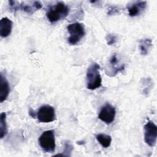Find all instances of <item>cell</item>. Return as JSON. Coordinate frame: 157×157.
<instances>
[{
    "label": "cell",
    "mask_w": 157,
    "mask_h": 157,
    "mask_svg": "<svg viewBox=\"0 0 157 157\" xmlns=\"http://www.w3.org/2000/svg\"><path fill=\"white\" fill-rule=\"evenodd\" d=\"M100 66L96 63H93L88 68L86 72V88L93 90L99 88L102 85V78L99 73Z\"/></svg>",
    "instance_id": "cell-1"
},
{
    "label": "cell",
    "mask_w": 157,
    "mask_h": 157,
    "mask_svg": "<svg viewBox=\"0 0 157 157\" xmlns=\"http://www.w3.org/2000/svg\"><path fill=\"white\" fill-rule=\"evenodd\" d=\"M69 12V8L63 2H58L48 9L46 16L51 23H55L66 18Z\"/></svg>",
    "instance_id": "cell-2"
},
{
    "label": "cell",
    "mask_w": 157,
    "mask_h": 157,
    "mask_svg": "<svg viewBox=\"0 0 157 157\" xmlns=\"http://www.w3.org/2000/svg\"><path fill=\"white\" fill-rule=\"evenodd\" d=\"M67 29L70 34L67 39V42L71 45L77 44L85 34L84 25L78 22L69 24L67 26Z\"/></svg>",
    "instance_id": "cell-3"
},
{
    "label": "cell",
    "mask_w": 157,
    "mask_h": 157,
    "mask_svg": "<svg viewBox=\"0 0 157 157\" xmlns=\"http://www.w3.org/2000/svg\"><path fill=\"white\" fill-rule=\"evenodd\" d=\"M41 148L45 152L53 153L55 150V138L53 130H47L42 132L38 139Z\"/></svg>",
    "instance_id": "cell-4"
},
{
    "label": "cell",
    "mask_w": 157,
    "mask_h": 157,
    "mask_svg": "<svg viewBox=\"0 0 157 157\" xmlns=\"http://www.w3.org/2000/svg\"><path fill=\"white\" fill-rule=\"evenodd\" d=\"M37 118L41 123H50L56 120L55 109L50 105L41 106L37 112Z\"/></svg>",
    "instance_id": "cell-5"
},
{
    "label": "cell",
    "mask_w": 157,
    "mask_h": 157,
    "mask_svg": "<svg viewBox=\"0 0 157 157\" xmlns=\"http://www.w3.org/2000/svg\"><path fill=\"white\" fill-rule=\"evenodd\" d=\"M144 140L150 147H153L156 142L157 127L151 121H148L144 127Z\"/></svg>",
    "instance_id": "cell-6"
},
{
    "label": "cell",
    "mask_w": 157,
    "mask_h": 157,
    "mask_svg": "<svg viewBox=\"0 0 157 157\" xmlns=\"http://www.w3.org/2000/svg\"><path fill=\"white\" fill-rule=\"evenodd\" d=\"M115 115V108L110 104L106 103L101 107L98 115V118L102 121L107 124H109L114 121Z\"/></svg>",
    "instance_id": "cell-7"
},
{
    "label": "cell",
    "mask_w": 157,
    "mask_h": 157,
    "mask_svg": "<svg viewBox=\"0 0 157 157\" xmlns=\"http://www.w3.org/2000/svg\"><path fill=\"white\" fill-rule=\"evenodd\" d=\"M147 5L146 1H136L129 6L128 7L129 15L131 17H136L140 15L145 9Z\"/></svg>",
    "instance_id": "cell-8"
},
{
    "label": "cell",
    "mask_w": 157,
    "mask_h": 157,
    "mask_svg": "<svg viewBox=\"0 0 157 157\" xmlns=\"http://www.w3.org/2000/svg\"><path fill=\"white\" fill-rule=\"evenodd\" d=\"M12 29V21L7 17L2 18L0 21V35L2 37L9 36Z\"/></svg>",
    "instance_id": "cell-9"
},
{
    "label": "cell",
    "mask_w": 157,
    "mask_h": 157,
    "mask_svg": "<svg viewBox=\"0 0 157 157\" xmlns=\"http://www.w3.org/2000/svg\"><path fill=\"white\" fill-rule=\"evenodd\" d=\"M1 91H0V102H2L8 97L10 93V86L8 81L3 74L1 73L0 77Z\"/></svg>",
    "instance_id": "cell-10"
},
{
    "label": "cell",
    "mask_w": 157,
    "mask_h": 157,
    "mask_svg": "<svg viewBox=\"0 0 157 157\" xmlns=\"http://www.w3.org/2000/svg\"><path fill=\"white\" fill-rule=\"evenodd\" d=\"M118 63H119V61L118 59L117 55L113 54L110 59V64L111 66V68L112 70V74L111 76H114L119 72H121L123 70H124V64L118 65Z\"/></svg>",
    "instance_id": "cell-11"
},
{
    "label": "cell",
    "mask_w": 157,
    "mask_h": 157,
    "mask_svg": "<svg viewBox=\"0 0 157 157\" xmlns=\"http://www.w3.org/2000/svg\"><path fill=\"white\" fill-rule=\"evenodd\" d=\"M152 45V40L150 39H143L139 40L140 52L143 55H146L148 53L150 48Z\"/></svg>",
    "instance_id": "cell-12"
},
{
    "label": "cell",
    "mask_w": 157,
    "mask_h": 157,
    "mask_svg": "<svg viewBox=\"0 0 157 157\" xmlns=\"http://www.w3.org/2000/svg\"><path fill=\"white\" fill-rule=\"evenodd\" d=\"M96 138L104 148H107L110 145L112 142V137L110 136L105 134H98L96 135Z\"/></svg>",
    "instance_id": "cell-13"
},
{
    "label": "cell",
    "mask_w": 157,
    "mask_h": 157,
    "mask_svg": "<svg viewBox=\"0 0 157 157\" xmlns=\"http://www.w3.org/2000/svg\"><path fill=\"white\" fill-rule=\"evenodd\" d=\"M0 137L2 139L7 133V127L6 123V113L2 112L0 116Z\"/></svg>",
    "instance_id": "cell-14"
},
{
    "label": "cell",
    "mask_w": 157,
    "mask_h": 157,
    "mask_svg": "<svg viewBox=\"0 0 157 157\" xmlns=\"http://www.w3.org/2000/svg\"><path fill=\"white\" fill-rule=\"evenodd\" d=\"M73 150V146L72 144L66 141L64 143V149L63 151V153L61 154H57L55 156H70L71 153Z\"/></svg>",
    "instance_id": "cell-15"
},
{
    "label": "cell",
    "mask_w": 157,
    "mask_h": 157,
    "mask_svg": "<svg viewBox=\"0 0 157 157\" xmlns=\"http://www.w3.org/2000/svg\"><path fill=\"white\" fill-rule=\"evenodd\" d=\"M105 39L107 40V44L109 45H111L114 44L116 42L117 40V37L113 35V34H109L106 36L105 37Z\"/></svg>",
    "instance_id": "cell-16"
},
{
    "label": "cell",
    "mask_w": 157,
    "mask_h": 157,
    "mask_svg": "<svg viewBox=\"0 0 157 157\" xmlns=\"http://www.w3.org/2000/svg\"><path fill=\"white\" fill-rule=\"evenodd\" d=\"M29 115L33 118H37V113H36L31 107L29 109Z\"/></svg>",
    "instance_id": "cell-17"
},
{
    "label": "cell",
    "mask_w": 157,
    "mask_h": 157,
    "mask_svg": "<svg viewBox=\"0 0 157 157\" xmlns=\"http://www.w3.org/2000/svg\"><path fill=\"white\" fill-rule=\"evenodd\" d=\"M77 144L78 145H83L85 144V142L83 141V140H80V141H78L77 142Z\"/></svg>",
    "instance_id": "cell-18"
}]
</instances>
